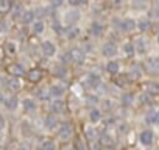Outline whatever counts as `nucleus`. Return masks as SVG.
Segmentation results:
<instances>
[{"label":"nucleus","mask_w":159,"mask_h":150,"mask_svg":"<svg viewBox=\"0 0 159 150\" xmlns=\"http://www.w3.org/2000/svg\"><path fill=\"white\" fill-rule=\"evenodd\" d=\"M7 127V119L3 114H0V128H5Z\"/></svg>","instance_id":"79ce46f5"},{"label":"nucleus","mask_w":159,"mask_h":150,"mask_svg":"<svg viewBox=\"0 0 159 150\" xmlns=\"http://www.w3.org/2000/svg\"><path fill=\"white\" fill-rule=\"evenodd\" d=\"M50 110H52L53 114H61V113H64V102L59 100V99L53 100V102L50 103Z\"/></svg>","instance_id":"aec40b11"},{"label":"nucleus","mask_w":159,"mask_h":150,"mask_svg":"<svg viewBox=\"0 0 159 150\" xmlns=\"http://www.w3.org/2000/svg\"><path fill=\"white\" fill-rule=\"evenodd\" d=\"M134 45H136V53L143 55L147 52V41H145V38H137Z\"/></svg>","instance_id":"4be33fe9"},{"label":"nucleus","mask_w":159,"mask_h":150,"mask_svg":"<svg viewBox=\"0 0 159 150\" xmlns=\"http://www.w3.org/2000/svg\"><path fill=\"white\" fill-rule=\"evenodd\" d=\"M89 120H91L92 124H98V122L102 120V113H100V110L92 108V110L89 111Z\"/></svg>","instance_id":"cd10ccee"},{"label":"nucleus","mask_w":159,"mask_h":150,"mask_svg":"<svg viewBox=\"0 0 159 150\" xmlns=\"http://www.w3.org/2000/svg\"><path fill=\"white\" fill-rule=\"evenodd\" d=\"M147 69H148V72H151V73L159 72V58H148V61H147Z\"/></svg>","instance_id":"b1692460"},{"label":"nucleus","mask_w":159,"mask_h":150,"mask_svg":"<svg viewBox=\"0 0 159 150\" xmlns=\"http://www.w3.org/2000/svg\"><path fill=\"white\" fill-rule=\"evenodd\" d=\"M8 73L11 75V77H24V75H27V70H25V67L22 66V64H19V63H13V64H10L8 66Z\"/></svg>","instance_id":"39448f33"},{"label":"nucleus","mask_w":159,"mask_h":150,"mask_svg":"<svg viewBox=\"0 0 159 150\" xmlns=\"http://www.w3.org/2000/svg\"><path fill=\"white\" fill-rule=\"evenodd\" d=\"M5 82H7V78L0 73V88H5Z\"/></svg>","instance_id":"c03bdc74"},{"label":"nucleus","mask_w":159,"mask_h":150,"mask_svg":"<svg viewBox=\"0 0 159 150\" xmlns=\"http://www.w3.org/2000/svg\"><path fill=\"white\" fill-rule=\"evenodd\" d=\"M5 50L8 55H16L17 53V44L14 41H7L5 42Z\"/></svg>","instance_id":"c85d7f7f"},{"label":"nucleus","mask_w":159,"mask_h":150,"mask_svg":"<svg viewBox=\"0 0 159 150\" xmlns=\"http://www.w3.org/2000/svg\"><path fill=\"white\" fill-rule=\"evenodd\" d=\"M80 35H81V30H80L76 25H72V27H67L66 28V38L73 41V39H78Z\"/></svg>","instance_id":"f3484780"},{"label":"nucleus","mask_w":159,"mask_h":150,"mask_svg":"<svg viewBox=\"0 0 159 150\" xmlns=\"http://www.w3.org/2000/svg\"><path fill=\"white\" fill-rule=\"evenodd\" d=\"M8 30H10V24H8V21L2 19V21H0V35L8 33Z\"/></svg>","instance_id":"c9c22d12"},{"label":"nucleus","mask_w":159,"mask_h":150,"mask_svg":"<svg viewBox=\"0 0 159 150\" xmlns=\"http://www.w3.org/2000/svg\"><path fill=\"white\" fill-rule=\"evenodd\" d=\"M91 148H92V150H102V148H100V144H98L97 141H92V145H91Z\"/></svg>","instance_id":"37998d69"},{"label":"nucleus","mask_w":159,"mask_h":150,"mask_svg":"<svg viewBox=\"0 0 159 150\" xmlns=\"http://www.w3.org/2000/svg\"><path fill=\"white\" fill-rule=\"evenodd\" d=\"M50 92H52L53 99H61V97L66 94V88H64L62 85H53V86L50 88Z\"/></svg>","instance_id":"412c9836"},{"label":"nucleus","mask_w":159,"mask_h":150,"mask_svg":"<svg viewBox=\"0 0 159 150\" xmlns=\"http://www.w3.org/2000/svg\"><path fill=\"white\" fill-rule=\"evenodd\" d=\"M157 44H159V33H157Z\"/></svg>","instance_id":"3c124183"},{"label":"nucleus","mask_w":159,"mask_h":150,"mask_svg":"<svg viewBox=\"0 0 159 150\" xmlns=\"http://www.w3.org/2000/svg\"><path fill=\"white\" fill-rule=\"evenodd\" d=\"M145 120H147L148 124H156V111H150V113L147 114Z\"/></svg>","instance_id":"e433bc0d"},{"label":"nucleus","mask_w":159,"mask_h":150,"mask_svg":"<svg viewBox=\"0 0 159 150\" xmlns=\"http://www.w3.org/2000/svg\"><path fill=\"white\" fill-rule=\"evenodd\" d=\"M41 52H42V55L47 56V58L55 56V55H56V45H55V42H53V41H48V39L42 41V42H41Z\"/></svg>","instance_id":"f03ea898"},{"label":"nucleus","mask_w":159,"mask_h":150,"mask_svg":"<svg viewBox=\"0 0 159 150\" xmlns=\"http://www.w3.org/2000/svg\"><path fill=\"white\" fill-rule=\"evenodd\" d=\"M3 105H5V108L7 110H11V111H14L17 106H19V99L16 97V96H7V97H3Z\"/></svg>","instance_id":"f8f14e48"},{"label":"nucleus","mask_w":159,"mask_h":150,"mask_svg":"<svg viewBox=\"0 0 159 150\" xmlns=\"http://www.w3.org/2000/svg\"><path fill=\"white\" fill-rule=\"evenodd\" d=\"M78 21H80V11L73 10V11H69V13L66 14V24H67L69 27L76 25V22H78Z\"/></svg>","instance_id":"a211bd4d"},{"label":"nucleus","mask_w":159,"mask_h":150,"mask_svg":"<svg viewBox=\"0 0 159 150\" xmlns=\"http://www.w3.org/2000/svg\"><path fill=\"white\" fill-rule=\"evenodd\" d=\"M156 124H159V111H156Z\"/></svg>","instance_id":"de8ad7c7"},{"label":"nucleus","mask_w":159,"mask_h":150,"mask_svg":"<svg viewBox=\"0 0 159 150\" xmlns=\"http://www.w3.org/2000/svg\"><path fill=\"white\" fill-rule=\"evenodd\" d=\"M62 3H64V0H50V5L53 8H59V7H62Z\"/></svg>","instance_id":"a19ab883"},{"label":"nucleus","mask_w":159,"mask_h":150,"mask_svg":"<svg viewBox=\"0 0 159 150\" xmlns=\"http://www.w3.org/2000/svg\"><path fill=\"white\" fill-rule=\"evenodd\" d=\"M73 133H75V128L70 122H64L59 125L58 128V138H61L62 141H69L73 138Z\"/></svg>","instance_id":"f257e3e1"},{"label":"nucleus","mask_w":159,"mask_h":150,"mask_svg":"<svg viewBox=\"0 0 159 150\" xmlns=\"http://www.w3.org/2000/svg\"><path fill=\"white\" fill-rule=\"evenodd\" d=\"M106 72H108L109 75H117V73L120 72V64H119V61H111V59H109V63L106 64Z\"/></svg>","instance_id":"5701e85b"},{"label":"nucleus","mask_w":159,"mask_h":150,"mask_svg":"<svg viewBox=\"0 0 159 150\" xmlns=\"http://www.w3.org/2000/svg\"><path fill=\"white\" fill-rule=\"evenodd\" d=\"M73 148H75V150H86L84 145H83V142L80 141V139H75V142H73Z\"/></svg>","instance_id":"58836bf2"},{"label":"nucleus","mask_w":159,"mask_h":150,"mask_svg":"<svg viewBox=\"0 0 159 150\" xmlns=\"http://www.w3.org/2000/svg\"><path fill=\"white\" fill-rule=\"evenodd\" d=\"M111 2H112V3L116 5V7H119V5L122 3V0H111Z\"/></svg>","instance_id":"49530a36"},{"label":"nucleus","mask_w":159,"mask_h":150,"mask_svg":"<svg viewBox=\"0 0 159 150\" xmlns=\"http://www.w3.org/2000/svg\"><path fill=\"white\" fill-rule=\"evenodd\" d=\"M123 53L126 55V56H133V55H136V45H134V42H125L123 44Z\"/></svg>","instance_id":"bb28decb"},{"label":"nucleus","mask_w":159,"mask_h":150,"mask_svg":"<svg viewBox=\"0 0 159 150\" xmlns=\"http://www.w3.org/2000/svg\"><path fill=\"white\" fill-rule=\"evenodd\" d=\"M20 21H22V24H25V25H31L33 22H34V11H31V10H24L22 11V16H20Z\"/></svg>","instance_id":"6ab92c4d"},{"label":"nucleus","mask_w":159,"mask_h":150,"mask_svg":"<svg viewBox=\"0 0 159 150\" xmlns=\"http://www.w3.org/2000/svg\"><path fill=\"white\" fill-rule=\"evenodd\" d=\"M153 141H154V134H153L151 130H143V131L140 133V144H142V145L150 147V145L153 144Z\"/></svg>","instance_id":"ddd939ff"},{"label":"nucleus","mask_w":159,"mask_h":150,"mask_svg":"<svg viewBox=\"0 0 159 150\" xmlns=\"http://www.w3.org/2000/svg\"><path fill=\"white\" fill-rule=\"evenodd\" d=\"M36 99L41 100V102H48V100L53 99V96H52V92H50L48 88H41V89H38V92H36Z\"/></svg>","instance_id":"dca6fc26"},{"label":"nucleus","mask_w":159,"mask_h":150,"mask_svg":"<svg viewBox=\"0 0 159 150\" xmlns=\"http://www.w3.org/2000/svg\"><path fill=\"white\" fill-rule=\"evenodd\" d=\"M122 105H125V106H129L131 103H133V100H134V96L131 94V92H125L123 96H122Z\"/></svg>","instance_id":"473e14b6"},{"label":"nucleus","mask_w":159,"mask_h":150,"mask_svg":"<svg viewBox=\"0 0 159 150\" xmlns=\"http://www.w3.org/2000/svg\"><path fill=\"white\" fill-rule=\"evenodd\" d=\"M137 28H139L140 31H148V30L151 28V21H150L148 17L139 19V21H137Z\"/></svg>","instance_id":"a878e982"},{"label":"nucleus","mask_w":159,"mask_h":150,"mask_svg":"<svg viewBox=\"0 0 159 150\" xmlns=\"http://www.w3.org/2000/svg\"><path fill=\"white\" fill-rule=\"evenodd\" d=\"M84 136H86L88 141H95V138H97L95 128H94V127H86V128H84Z\"/></svg>","instance_id":"7c9ffc66"},{"label":"nucleus","mask_w":159,"mask_h":150,"mask_svg":"<svg viewBox=\"0 0 159 150\" xmlns=\"http://www.w3.org/2000/svg\"><path fill=\"white\" fill-rule=\"evenodd\" d=\"M129 75H133L134 78H140V77H142V69H140V66H133Z\"/></svg>","instance_id":"f704fd0d"},{"label":"nucleus","mask_w":159,"mask_h":150,"mask_svg":"<svg viewBox=\"0 0 159 150\" xmlns=\"http://www.w3.org/2000/svg\"><path fill=\"white\" fill-rule=\"evenodd\" d=\"M5 141V133H3V128H0V144Z\"/></svg>","instance_id":"a18cd8bd"},{"label":"nucleus","mask_w":159,"mask_h":150,"mask_svg":"<svg viewBox=\"0 0 159 150\" xmlns=\"http://www.w3.org/2000/svg\"><path fill=\"white\" fill-rule=\"evenodd\" d=\"M39 148H41V150H56V142H55L53 139H45V141L41 144Z\"/></svg>","instance_id":"c756f323"},{"label":"nucleus","mask_w":159,"mask_h":150,"mask_svg":"<svg viewBox=\"0 0 159 150\" xmlns=\"http://www.w3.org/2000/svg\"><path fill=\"white\" fill-rule=\"evenodd\" d=\"M55 75H56L58 78H64V77H66V75H67V69L64 67V64H62V66H58V67L55 69Z\"/></svg>","instance_id":"72a5a7b5"},{"label":"nucleus","mask_w":159,"mask_h":150,"mask_svg":"<svg viewBox=\"0 0 159 150\" xmlns=\"http://www.w3.org/2000/svg\"><path fill=\"white\" fill-rule=\"evenodd\" d=\"M119 53V47H117V44L116 42H106L103 47H102V55L105 56V58H114L116 55Z\"/></svg>","instance_id":"7ed1b4c3"},{"label":"nucleus","mask_w":159,"mask_h":150,"mask_svg":"<svg viewBox=\"0 0 159 150\" xmlns=\"http://www.w3.org/2000/svg\"><path fill=\"white\" fill-rule=\"evenodd\" d=\"M5 86L7 89H10L11 92H17L22 89V82L19 77H8L7 82H5Z\"/></svg>","instance_id":"423d86ee"},{"label":"nucleus","mask_w":159,"mask_h":150,"mask_svg":"<svg viewBox=\"0 0 159 150\" xmlns=\"http://www.w3.org/2000/svg\"><path fill=\"white\" fill-rule=\"evenodd\" d=\"M148 150H154V148H148Z\"/></svg>","instance_id":"603ef678"},{"label":"nucleus","mask_w":159,"mask_h":150,"mask_svg":"<svg viewBox=\"0 0 159 150\" xmlns=\"http://www.w3.org/2000/svg\"><path fill=\"white\" fill-rule=\"evenodd\" d=\"M102 150H112V147H105V148H102Z\"/></svg>","instance_id":"09e8293b"},{"label":"nucleus","mask_w":159,"mask_h":150,"mask_svg":"<svg viewBox=\"0 0 159 150\" xmlns=\"http://www.w3.org/2000/svg\"><path fill=\"white\" fill-rule=\"evenodd\" d=\"M120 28H122V31H125V33H131V31H134V30L137 28V21H134V19H131V17H125V19L120 22Z\"/></svg>","instance_id":"0eeeda50"},{"label":"nucleus","mask_w":159,"mask_h":150,"mask_svg":"<svg viewBox=\"0 0 159 150\" xmlns=\"http://www.w3.org/2000/svg\"><path fill=\"white\" fill-rule=\"evenodd\" d=\"M44 127H45V130H48V131H52V130H55L56 127H59V120H58L56 114H47L45 119H44Z\"/></svg>","instance_id":"6e6552de"},{"label":"nucleus","mask_w":159,"mask_h":150,"mask_svg":"<svg viewBox=\"0 0 159 150\" xmlns=\"http://www.w3.org/2000/svg\"><path fill=\"white\" fill-rule=\"evenodd\" d=\"M100 142H102V144H106V145L109 147V144H112L114 141H112V138H111L109 134H103L102 139H100Z\"/></svg>","instance_id":"4c0bfd02"},{"label":"nucleus","mask_w":159,"mask_h":150,"mask_svg":"<svg viewBox=\"0 0 159 150\" xmlns=\"http://www.w3.org/2000/svg\"><path fill=\"white\" fill-rule=\"evenodd\" d=\"M69 53H70V59H72V63H76V64H81V63L84 61V58H86L84 50H83V49H80V47H73V49H70Z\"/></svg>","instance_id":"20e7f679"},{"label":"nucleus","mask_w":159,"mask_h":150,"mask_svg":"<svg viewBox=\"0 0 159 150\" xmlns=\"http://www.w3.org/2000/svg\"><path fill=\"white\" fill-rule=\"evenodd\" d=\"M134 2H140L142 3V2H145V0H134Z\"/></svg>","instance_id":"8fccbe9b"},{"label":"nucleus","mask_w":159,"mask_h":150,"mask_svg":"<svg viewBox=\"0 0 159 150\" xmlns=\"http://www.w3.org/2000/svg\"><path fill=\"white\" fill-rule=\"evenodd\" d=\"M42 77H44V72H42L39 67H34V69H31V70L27 72V78H28L31 83H39V82L42 80Z\"/></svg>","instance_id":"1a4fd4ad"},{"label":"nucleus","mask_w":159,"mask_h":150,"mask_svg":"<svg viewBox=\"0 0 159 150\" xmlns=\"http://www.w3.org/2000/svg\"><path fill=\"white\" fill-rule=\"evenodd\" d=\"M13 0H0V14H8L13 10Z\"/></svg>","instance_id":"393cba45"},{"label":"nucleus","mask_w":159,"mask_h":150,"mask_svg":"<svg viewBox=\"0 0 159 150\" xmlns=\"http://www.w3.org/2000/svg\"><path fill=\"white\" fill-rule=\"evenodd\" d=\"M22 110L25 113H34L38 110V102L34 99H24L22 100Z\"/></svg>","instance_id":"4468645a"},{"label":"nucleus","mask_w":159,"mask_h":150,"mask_svg":"<svg viewBox=\"0 0 159 150\" xmlns=\"http://www.w3.org/2000/svg\"><path fill=\"white\" fill-rule=\"evenodd\" d=\"M100 77L97 73H88L86 75V80H84V86H88V88H91V89H94V88H97L98 85H100Z\"/></svg>","instance_id":"9b49d317"},{"label":"nucleus","mask_w":159,"mask_h":150,"mask_svg":"<svg viewBox=\"0 0 159 150\" xmlns=\"http://www.w3.org/2000/svg\"><path fill=\"white\" fill-rule=\"evenodd\" d=\"M31 31H33V35H36V36H41V35L45 31V22H44L42 19H38V21H34V22L31 24Z\"/></svg>","instance_id":"2eb2a0df"},{"label":"nucleus","mask_w":159,"mask_h":150,"mask_svg":"<svg viewBox=\"0 0 159 150\" xmlns=\"http://www.w3.org/2000/svg\"><path fill=\"white\" fill-rule=\"evenodd\" d=\"M67 3H69L70 7H73V8H76V7H81V5H83L81 0H67Z\"/></svg>","instance_id":"ea45409f"},{"label":"nucleus","mask_w":159,"mask_h":150,"mask_svg":"<svg viewBox=\"0 0 159 150\" xmlns=\"http://www.w3.org/2000/svg\"><path fill=\"white\" fill-rule=\"evenodd\" d=\"M89 31H91V36L92 38H102L105 35V25L102 22H92Z\"/></svg>","instance_id":"9d476101"},{"label":"nucleus","mask_w":159,"mask_h":150,"mask_svg":"<svg viewBox=\"0 0 159 150\" xmlns=\"http://www.w3.org/2000/svg\"><path fill=\"white\" fill-rule=\"evenodd\" d=\"M147 92H150V94H153V96L159 94V83L148 82V83H147Z\"/></svg>","instance_id":"2f4dec72"}]
</instances>
